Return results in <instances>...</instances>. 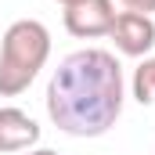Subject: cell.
Listing matches in <instances>:
<instances>
[{"instance_id": "6da1fadb", "label": "cell", "mask_w": 155, "mask_h": 155, "mask_svg": "<svg viewBox=\"0 0 155 155\" xmlns=\"http://www.w3.org/2000/svg\"><path fill=\"white\" fill-rule=\"evenodd\" d=\"M123 112V65L116 54L87 47L69 54L47 83V116L69 137H101Z\"/></svg>"}, {"instance_id": "7a4b0ae2", "label": "cell", "mask_w": 155, "mask_h": 155, "mask_svg": "<svg viewBox=\"0 0 155 155\" xmlns=\"http://www.w3.org/2000/svg\"><path fill=\"white\" fill-rule=\"evenodd\" d=\"M51 58V33L36 18H18L0 40V97H18L29 90Z\"/></svg>"}, {"instance_id": "3957f363", "label": "cell", "mask_w": 155, "mask_h": 155, "mask_svg": "<svg viewBox=\"0 0 155 155\" xmlns=\"http://www.w3.org/2000/svg\"><path fill=\"white\" fill-rule=\"evenodd\" d=\"M116 22V4L112 0H79L65 7V29L76 40H97L112 33Z\"/></svg>"}, {"instance_id": "277c9868", "label": "cell", "mask_w": 155, "mask_h": 155, "mask_svg": "<svg viewBox=\"0 0 155 155\" xmlns=\"http://www.w3.org/2000/svg\"><path fill=\"white\" fill-rule=\"evenodd\" d=\"M108 36L116 40V47L126 58H148V51L155 47V22H152V15L119 11Z\"/></svg>"}, {"instance_id": "5b68a950", "label": "cell", "mask_w": 155, "mask_h": 155, "mask_svg": "<svg viewBox=\"0 0 155 155\" xmlns=\"http://www.w3.org/2000/svg\"><path fill=\"white\" fill-rule=\"evenodd\" d=\"M40 141V126L22 108H0V152H29Z\"/></svg>"}, {"instance_id": "8992f818", "label": "cell", "mask_w": 155, "mask_h": 155, "mask_svg": "<svg viewBox=\"0 0 155 155\" xmlns=\"http://www.w3.org/2000/svg\"><path fill=\"white\" fill-rule=\"evenodd\" d=\"M134 97L141 105H155V58H144L134 69Z\"/></svg>"}, {"instance_id": "52a82bcc", "label": "cell", "mask_w": 155, "mask_h": 155, "mask_svg": "<svg viewBox=\"0 0 155 155\" xmlns=\"http://www.w3.org/2000/svg\"><path fill=\"white\" fill-rule=\"evenodd\" d=\"M126 11H137V15H152L155 11V0H119Z\"/></svg>"}, {"instance_id": "ba28073f", "label": "cell", "mask_w": 155, "mask_h": 155, "mask_svg": "<svg viewBox=\"0 0 155 155\" xmlns=\"http://www.w3.org/2000/svg\"><path fill=\"white\" fill-rule=\"evenodd\" d=\"M25 155H58V152H51V148H29Z\"/></svg>"}, {"instance_id": "9c48e42d", "label": "cell", "mask_w": 155, "mask_h": 155, "mask_svg": "<svg viewBox=\"0 0 155 155\" xmlns=\"http://www.w3.org/2000/svg\"><path fill=\"white\" fill-rule=\"evenodd\" d=\"M58 4H61V7H72V4H79V0H58Z\"/></svg>"}]
</instances>
